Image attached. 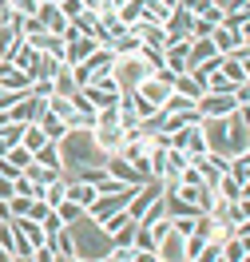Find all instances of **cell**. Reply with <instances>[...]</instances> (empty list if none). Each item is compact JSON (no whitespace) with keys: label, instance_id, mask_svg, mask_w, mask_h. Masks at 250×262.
Here are the masks:
<instances>
[{"label":"cell","instance_id":"cell-1","mask_svg":"<svg viewBox=\"0 0 250 262\" xmlns=\"http://www.w3.org/2000/svg\"><path fill=\"white\" fill-rule=\"evenodd\" d=\"M72 238H76V258L83 262H100L103 254H111V234L100 227V223H92L87 214H83L80 223H72Z\"/></svg>","mask_w":250,"mask_h":262},{"label":"cell","instance_id":"cell-2","mask_svg":"<svg viewBox=\"0 0 250 262\" xmlns=\"http://www.w3.org/2000/svg\"><path fill=\"white\" fill-rule=\"evenodd\" d=\"M151 76V68L139 60V56H116V68H111V80L119 83V92H135L139 83Z\"/></svg>","mask_w":250,"mask_h":262},{"label":"cell","instance_id":"cell-3","mask_svg":"<svg viewBox=\"0 0 250 262\" xmlns=\"http://www.w3.org/2000/svg\"><path fill=\"white\" fill-rule=\"evenodd\" d=\"M195 112H199V119H226L238 112V103H234V96H222V92H202Z\"/></svg>","mask_w":250,"mask_h":262},{"label":"cell","instance_id":"cell-4","mask_svg":"<svg viewBox=\"0 0 250 262\" xmlns=\"http://www.w3.org/2000/svg\"><path fill=\"white\" fill-rule=\"evenodd\" d=\"M131 191H135V187H131ZM131 191H123V195H96V203H92V207H87L83 214H87L92 223H103L107 214H116V211H123V207H127Z\"/></svg>","mask_w":250,"mask_h":262},{"label":"cell","instance_id":"cell-5","mask_svg":"<svg viewBox=\"0 0 250 262\" xmlns=\"http://www.w3.org/2000/svg\"><path fill=\"white\" fill-rule=\"evenodd\" d=\"M155 258L159 262H187V238H179L175 230H167L155 243Z\"/></svg>","mask_w":250,"mask_h":262},{"label":"cell","instance_id":"cell-6","mask_svg":"<svg viewBox=\"0 0 250 262\" xmlns=\"http://www.w3.org/2000/svg\"><path fill=\"white\" fill-rule=\"evenodd\" d=\"M60 68H64V60H56V56H48V52H32V64H28L24 76H28V83L32 80H52Z\"/></svg>","mask_w":250,"mask_h":262},{"label":"cell","instance_id":"cell-7","mask_svg":"<svg viewBox=\"0 0 250 262\" xmlns=\"http://www.w3.org/2000/svg\"><path fill=\"white\" fill-rule=\"evenodd\" d=\"M103 171L111 175V179H119V183H127V187H139V175H135V167L123 159V155H103Z\"/></svg>","mask_w":250,"mask_h":262},{"label":"cell","instance_id":"cell-8","mask_svg":"<svg viewBox=\"0 0 250 262\" xmlns=\"http://www.w3.org/2000/svg\"><path fill=\"white\" fill-rule=\"evenodd\" d=\"M211 44H215V52H218V56H231L234 48L250 44V36H242V32H231L226 24H218L215 32H211Z\"/></svg>","mask_w":250,"mask_h":262},{"label":"cell","instance_id":"cell-9","mask_svg":"<svg viewBox=\"0 0 250 262\" xmlns=\"http://www.w3.org/2000/svg\"><path fill=\"white\" fill-rule=\"evenodd\" d=\"M36 20H40V28H44L48 36H64V28H67L60 4H40V8H36Z\"/></svg>","mask_w":250,"mask_h":262},{"label":"cell","instance_id":"cell-10","mask_svg":"<svg viewBox=\"0 0 250 262\" xmlns=\"http://www.w3.org/2000/svg\"><path fill=\"white\" fill-rule=\"evenodd\" d=\"M171 92H175V96H183V99H191V103H199L207 88H202L199 76H191V72H179V76L171 80Z\"/></svg>","mask_w":250,"mask_h":262},{"label":"cell","instance_id":"cell-11","mask_svg":"<svg viewBox=\"0 0 250 262\" xmlns=\"http://www.w3.org/2000/svg\"><path fill=\"white\" fill-rule=\"evenodd\" d=\"M92 143L103 151V155H116L123 147V131L119 127H92Z\"/></svg>","mask_w":250,"mask_h":262},{"label":"cell","instance_id":"cell-12","mask_svg":"<svg viewBox=\"0 0 250 262\" xmlns=\"http://www.w3.org/2000/svg\"><path fill=\"white\" fill-rule=\"evenodd\" d=\"M32 83H28V76L20 72V68H12L8 60H0V92H28Z\"/></svg>","mask_w":250,"mask_h":262},{"label":"cell","instance_id":"cell-13","mask_svg":"<svg viewBox=\"0 0 250 262\" xmlns=\"http://www.w3.org/2000/svg\"><path fill=\"white\" fill-rule=\"evenodd\" d=\"M56 254V258H76V238H72V230L67 227H60L56 234H48V243H44Z\"/></svg>","mask_w":250,"mask_h":262},{"label":"cell","instance_id":"cell-14","mask_svg":"<svg viewBox=\"0 0 250 262\" xmlns=\"http://www.w3.org/2000/svg\"><path fill=\"white\" fill-rule=\"evenodd\" d=\"M211 191H215V199H222V203H246V187H242V183H234L231 175H222Z\"/></svg>","mask_w":250,"mask_h":262},{"label":"cell","instance_id":"cell-15","mask_svg":"<svg viewBox=\"0 0 250 262\" xmlns=\"http://www.w3.org/2000/svg\"><path fill=\"white\" fill-rule=\"evenodd\" d=\"M111 52H116V56H139V52H143V40H139L135 28H123V32L111 40Z\"/></svg>","mask_w":250,"mask_h":262},{"label":"cell","instance_id":"cell-16","mask_svg":"<svg viewBox=\"0 0 250 262\" xmlns=\"http://www.w3.org/2000/svg\"><path fill=\"white\" fill-rule=\"evenodd\" d=\"M135 32H139V40H143V48H155L163 52L167 36H163V24H135Z\"/></svg>","mask_w":250,"mask_h":262},{"label":"cell","instance_id":"cell-17","mask_svg":"<svg viewBox=\"0 0 250 262\" xmlns=\"http://www.w3.org/2000/svg\"><path fill=\"white\" fill-rule=\"evenodd\" d=\"M218 52H215V44L211 40H191V56H187V72L191 68H199V64H207V60H215Z\"/></svg>","mask_w":250,"mask_h":262},{"label":"cell","instance_id":"cell-18","mask_svg":"<svg viewBox=\"0 0 250 262\" xmlns=\"http://www.w3.org/2000/svg\"><path fill=\"white\" fill-rule=\"evenodd\" d=\"M24 179L36 183V187H48V183L60 179V171H52V167H44V163H36V159H32V163L24 167Z\"/></svg>","mask_w":250,"mask_h":262},{"label":"cell","instance_id":"cell-19","mask_svg":"<svg viewBox=\"0 0 250 262\" xmlns=\"http://www.w3.org/2000/svg\"><path fill=\"white\" fill-rule=\"evenodd\" d=\"M218 72H222V76H226L231 83H250V68H246V64H238L234 56H222Z\"/></svg>","mask_w":250,"mask_h":262},{"label":"cell","instance_id":"cell-20","mask_svg":"<svg viewBox=\"0 0 250 262\" xmlns=\"http://www.w3.org/2000/svg\"><path fill=\"white\" fill-rule=\"evenodd\" d=\"M226 175H231L234 183L246 187V183H250V151H246V155H231V159H226Z\"/></svg>","mask_w":250,"mask_h":262},{"label":"cell","instance_id":"cell-21","mask_svg":"<svg viewBox=\"0 0 250 262\" xmlns=\"http://www.w3.org/2000/svg\"><path fill=\"white\" fill-rule=\"evenodd\" d=\"M222 262H246V234H231L222 243Z\"/></svg>","mask_w":250,"mask_h":262},{"label":"cell","instance_id":"cell-22","mask_svg":"<svg viewBox=\"0 0 250 262\" xmlns=\"http://www.w3.org/2000/svg\"><path fill=\"white\" fill-rule=\"evenodd\" d=\"M36 163H44V167H52V171H60L64 175V159H60V143H44V147L32 155Z\"/></svg>","mask_w":250,"mask_h":262},{"label":"cell","instance_id":"cell-23","mask_svg":"<svg viewBox=\"0 0 250 262\" xmlns=\"http://www.w3.org/2000/svg\"><path fill=\"white\" fill-rule=\"evenodd\" d=\"M36 127L44 131V139H48V143H60V139H64V135H67L64 119H56V115H44V119H40Z\"/></svg>","mask_w":250,"mask_h":262},{"label":"cell","instance_id":"cell-24","mask_svg":"<svg viewBox=\"0 0 250 262\" xmlns=\"http://www.w3.org/2000/svg\"><path fill=\"white\" fill-rule=\"evenodd\" d=\"M218 24H211L207 16H191V32H187V44L191 40H211V32H215Z\"/></svg>","mask_w":250,"mask_h":262},{"label":"cell","instance_id":"cell-25","mask_svg":"<svg viewBox=\"0 0 250 262\" xmlns=\"http://www.w3.org/2000/svg\"><path fill=\"white\" fill-rule=\"evenodd\" d=\"M44 143H48V139H44V131L36 127V123H28V127H24V135H20V147H28L36 155V151L44 147Z\"/></svg>","mask_w":250,"mask_h":262},{"label":"cell","instance_id":"cell-26","mask_svg":"<svg viewBox=\"0 0 250 262\" xmlns=\"http://www.w3.org/2000/svg\"><path fill=\"white\" fill-rule=\"evenodd\" d=\"M24 127H28V123H16V119H8V123L0 127V143H4V147H16L20 135H24Z\"/></svg>","mask_w":250,"mask_h":262},{"label":"cell","instance_id":"cell-27","mask_svg":"<svg viewBox=\"0 0 250 262\" xmlns=\"http://www.w3.org/2000/svg\"><path fill=\"white\" fill-rule=\"evenodd\" d=\"M199 227V214H179V219H171V230L179 234V238H191Z\"/></svg>","mask_w":250,"mask_h":262},{"label":"cell","instance_id":"cell-28","mask_svg":"<svg viewBox=\"0 0 250 262\" xmlns=\"http://www.w3.org/2000/svg\"><path fill=\"white\" fill-rule=\"evenodd\" d=\"M202 88H207V92H222V96H231V92H234V83L226 80L222 72H211V76L202 80Z\"/></svg>","mask_w":250,"mask_h":262},{"label":"cell","instance_id":"cell-29","mask_svg":"<svg viewBox=\"0 0 250 262\" xmlns=\"http://www.w3.org/2000/svg\"><path fill=\"white\" fill-rule=\"evenodd\" d=\"M40 199H44V203H48L52 211H56V207L64 203V175H60L56 183H48V187H44V195H40Z\"/></svg>","mask_w":250,"mask_h":262},{"label":"cell","instance_id":"cell-30","mask_svg":"<svg viewBox=\"0 0 250 262\" xmlns=\"http://www.w3.org/2000/svg\"><path fill=\"white\" fill-rule=\"evenodd\" d=\"M127 223H135V219H131V214H127V207H123V211H116V214H107V219H103L100 227L107 230V234H116V230H123V227H127Z\"/></svg>","mask_w":250,"mask_h":262},{"label":"cell","instance_id":"cell-31","mask_svg":"<svg viewBox=\"0 0 250 262\" xmlns=\"http://www.w3.org/2000/svg\"><path fill=\"white\" fill-rule=\"evenodd\" d=\"M56 214H60V223H64V227H72V223H80L83 219V207H76V203H60V207H56Z\"/></svg>","mask_w":250,"mask_h":262},{"label":"cell","instance_id":"cell-32","mask_svg":"<svg viewBox=\"0 0 250 262\" xmlns=\"http://www.w3.org/2000/svg\"><path fill=\"white\" fill-rule=\"evenodd\" d=\"M4 159H8L12 167H20V171H24V167L32 163V151H28V147H20V143H16V147H8V151H4Z\"/></svg>","mask_w":250,"mask_h":262},{"label":"cell","instance_id":"cell-33","mask_svg":"<svg viewBox=\"0 0 250 262\" xmlns=\"http://www.w3.org/2000/svg\"><path fill=\"white\" fill-rule=\"evenodd\" d=\"M215 4H218V0H179V8H183V12H191V16H207Z\"/></svg>","mask_w":250,"mask_h":262},{"label":"cell","instance_id":"cell-34","mask_svg":"<svg viewBox=\"0 0 250 262\" xmlns=\"http://www.w3.org/2000/svg\"><path fill=\"white\" fill-rule=\"evenodd\" d=\"M131 234H135V223H127L123 230L111 234V246H116V250H127V246H131Z\"/></svg>","mask_w":250,"mask_h":262},{"label":"cell","instance_id":"cell-35","mask_svg":"<svg viewBox=\"0 0 250 262\" xmlns=\"http://www.w3.org/2000/svg\"><path fill=\"white\" fill-rule=\"evenodd\" d=\"M60 12H64V20H76L87 8H83V0H60Z\"/></svg>","mask_w":250,"mask_h":262},{"label":"cell","instance_id":"cell-36","mask_svg":"<svg viewBox=\"0 0 250 262\" xmlns=\"http://www.w3.org/2000/svg\"><path fill=\"white\" fill-rule=\"evenodd\" d=\"M0 246H4L8 254H16V234H12V227H8V223H0Z\"/></svg>","mask_w":250,"mask_h":262},{"label":"cell","instance_id":"cell-37","mask_svg":"<svg viewBox=\"0 0 250 262\" xmlns=\"http://www.w3.org/2000/svg\"><path fill=\"white\" fill-rule=\"evenodd\" d=\"M40 227H44V234H56V230L64 227V223H60V214H56V211H48L44 219H40Z\"/></svg>","mask_w":250,"mask_h":262},{"label":"cell","instance_id":"cell-38","mask_svg":"<svg viewBox=\"0 0 250 262\" xmlns=\"http://www.w3.org/2000/svg\"><path fill=\"white\" fill-rule=\"evenodd\" d=\"M127 262H159V258H155V250H135V246H127Z\"/></svg>","mask_w":250,"mask_h":262},{"label":"cell","instance_id":"cell-39","mask_svg":"<svg viewBox=\"0 0 250 262\" xmlns=\"http://www.w3.org/2000/svg\"><path fill=\"white\" fill-rule=\"evenodd\" d=\"M0 199H4V203L12 199V179H4V175H0Z\"/></svg>","mask_w":250,"mask_h":262},{"label":"cell","instance_id":"cell-40","mask_svg":"<svg viewBox=\"0 0 250 262\" xmlns=\"http://www.w3.org/2000/svg\"><path fill=\"white\" fill-rule=\"evenodd\" d=\"M159 4H163L167 12H175V8H179V0H159Z\"/></svg>","mask_w":250,"mask_h":262},{"label":"cell","instance_id":"cell-41","mask_svg":"<svg viewBox=\"0 0 250 262\" xmlns=\"http://www.w3.org/2000/svg\"><path fill=\"white\" fill-rule=\"evenodd\" d=\"M0 262H12V254H8V250H4V246H0Z\"/></svg>","mask_w":250,"mask_h":262},{"label":"cell","instance_id":"cell-42","mask_svg":"<svg viewBox=\"0 0 250 262\" xmlns=\"http://www.w3.org/2000/svg\"><path fill=\"white\" fill-rule=\"evenodd\" d=\"M4 123H8V112H0V127H4Z\"/></svg>","mask_w":250,"mask_h":262},{"label":"cell","instance_id":"cell-43","mask_svg":"<svg viewBox=\"0 0 250 262\" xmlns=\"http://www.w3.org/2000/svg\"><path fill=\"white\" fill-rule=\"evenodd\" d=\"M36 4H60V0H36Z\"/></svg>","mask_w":250,"mask_h":262}]
</instances>
